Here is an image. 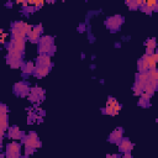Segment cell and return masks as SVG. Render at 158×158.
Masks as SVG:
<instances>
[{
  "instance_id": "cell-1",
  "label": "cell",
  "mask_w": 158,
  "mask_h": 158,
  "mask_svg": "<svg viewBox=\"0 0 158 158\" xmlns=\"http://www.w3.org/2000/svg\"><path fill=\"white\" fill-rule=\"evenodd\" d=\"M123 21H125L123 16H121V15H114V16H110V17H107L105 20V26L111 32H116V31L120 30V27L123 23Z\"/></svg>"
},
{
  "instance_id": "cell-2",
  "label": "cell",
  "mask_w": 158,
  "mask_h": 158,
  "mask_svg": "<svg viewBox=\"0 0 158 158\" xmlns=\"http://www.w3.org/2000/svg\"><path fill=\"white\" fill-rule=\"evenodd\" d=\"M21 142L26 147H33V148H40L42 146V142L38 139V136L35 131H30L27 135H25L21 138Z\"/></svg>"
},
{
  "instance_id": "cell-3",
  "label": "cell",
  "mask_w": 158,
  "mask_h": 158,
  "mask_svg": "<svg viewBox=\"0 0 158 158\" xmlns=\"http://www.w3.org/2000/svg\"><path fill=\"white\" fill-rule=\"evenodd\" d=\"M12 93L19 96V98H25L30 94V85L26 80H20L14 84L12 86Z\"/></svg>"
},
{
  "instance_id": "cell-4",
  "label": "cell",
  "mask_w": 158,
  "mask_h": 158,
  "mask_svg": "<svg viewBox=\"0 0 158 158\" xmlns=\"http://www.w3.org/2000/svg\"><path fill=\"white\" fill-rule=\"evenodd\" d=\"M117 146H118V151L123 154L130 153L133 148V143L130 141V138H126V137H122L121 141L117 143Z\"/></svg>"
},
{
  "instance_id": "cell-5",
  "label": "cell",
  "mask_w": 158,
  "mask_h": 158,
  "mask_svg": "<svg viewBox=\"0 0 158 158\" xmlns=\"http://www.w3.org/2000/svg\"><path fill=\"white\" fill-rule=\"evenodd\" d=\"M122 137H123V128H122V127H117V128H115V130L109 135L107 141H109L110 143L117 144V143L121 141Z\"/></svg>"
},
{
  "instance_id": "cell-6",
  "label": "cell",
  "mask_w": 158,
  "mask_h": 158,
  "mask_svg": "<svg viewBox=\"0 0 158 158\" xmlns=\"http://www.w3.org/2000/svg\"><path fill=\"white\" fill-rule=\"evenodd\" d=\"M36 67H47V68H52L53 63L51 60V57L47 54H40L36 58Z\"/></svg>"
},
{
  "instance_id": "cell-7",
  "label": "cell",
  "mask_w": 158,
  "mask_h": 158,
  "mask_svg": "<svg viewBox=\"0 0 158 158\" xmlns=\"http://www.w3.org/2000/svg\"><path fill=\"white\" fill-rule=\"evenodd\" d=\"M25 135H26V133H25L23 131H21L16 125L9 127V133H7V137H9V138H12V139H21Z\"/></svg>"
},
{
  "instance_id": "cell-8",
  "label": "cell",
  "mask_w": 158,
  "mask_h": 158,
  "mask_svg": "<svg viewBox=\"0 0 158 158\" xmlns=\"http://www.w3.org/2000/svg\"><path fill=\"white\" fill-rule=\"evenodd\" d=\"M33 69H35V64H33L32 62H23V63H22V65H21L22 77H23V78H27V77L32 75Z\"/></svg>"
},
{
  "instance_id": "cell-9",
  "label": "cell",
  "mask_w": 158,
  "mask_h": 158,
  "mask_svg": "<svg viewBox=\"0 0 158 158\" xmlns=\"http://www.w3.org/2000/svg\"><path fill=\"white\" fill-rule=\"evenodd\" d=\"M6 47H7V56H10V57H12V58H17V59H23L25 52H20V51L15 49L10 43H7Z\"/></svg>"
},
{
  "instance_id": "cell-10",
  "label": "cell",
  "mask_w": 158,
  "mask_h": 158,
  "mask_svg": "<svg viewBox=\"0 0 158 158\" xmlns=\"http://www.w3.org/2000/svg\"><path fill=\"white\" fill-rule=\"evenodd\" d=\"M49 70L51 68H47V67H35L32 75H35L36 78H44L46 75H48Z\"/></svg>"
},
{
  "instance_id": "cell-11",
  "label": "cell",
  "mask_w": 158,
  "mask_h": 158,
  "mask_svg": "<svg viewBox=\"0 0 158 158\" xmlns=\"http://www.w3.org/2000/svg\"><path fill=\"white\" fill-rule=\"evenodd\" d=\"M6 63L11 67V68H21V65H22V63H23V60L22 59H17V58H12V57H10V56H6Z\"/></svg>"
},
{
  "instance_id": "cell-12",
  "label": "cell",
  "mask_w": 158,
  "mask_h": 158,
  "mask_svg": "<svg viewBox=\"0 0 158 158\" xmlns=\"http://www.w3.org/2000/svg\"><path fill=\"white\" fill-rule=\"evenodd\" d=\"M25 41L26 40H10V44L15 48V49H17V51H20V52H25Z\"/></svg>"
},
{
  "instance_id": "cell-13",
  "label": "cell",
  "mask_w": 158,
  "mask_h": 158,
  "mask_svg": "<svg viewBox=\"0 0 158 158\" xmlns=\"http://www.w3.org/2000/svg\"><path fill=\"white\" fill-rule=\"evenodd\" d=\"M147 74H148V81L152 83V84L158 85V72H157V69H149L147 72Z\"/></svg>"
},
{
  "instance_id": "cell-14",
  "label": "cell",
  "mask_w": 158,
  "mask_h": 158,
  "mask_svg": "<svg viewBox=\"0 0 158 158\" xmlns=\"http://www.w3.org/2000/svg\"><path fill=\"white\" fill-rule=\"evenodd\" d=\"M38 44H43V46H54V38L52 36H41Z\"/></svg>"
},
{
  "instance_id": "cell-15",
  "label": "cell",
  "mask_w": 158,
  "mask_h": 158,
  "mask_svg": "<svg viewBox=\"0 0 158 158\" xmlns=\"http://www.w3.org/2000/svg\"><path fill=\"white\" fill-rule=\"evenodd\" d=\"M156 89H157V85H156V84H152V83H149V81H148V83L146 84V86L143 88V90H142V91H143V93H146V94L151 98V96L156 93Z\"/></svg>"
},
{
  "instance_id": "cell-16",
  "label": "cell",
  "mask_w": 158,
  "mask_h": 158,
  "mask_svg": "<svg viewBox=\"0 0 158 158\" xmlns=\"http://www.w3.org/2000/svg\"><path fill=\"white\" fill-rule=\"evenodd\" d=\"M22 10H21V12L25 15V16H30L31 14H33L35 11H36V9H35V6H30V4L28 2H22Z\"/></svg>"
},
{
  "instance_id": "cell-17",
  "label": "cell",
  "mask_w": 158,
  "mask_h": 158,
  "mask_svg": "<svg viewBox=\"0 0 158 158\" xmlns=\"http://www.w3.org/2000/svg\"><path fill=\"white\" fill-rule=\"evenodd\" d=\"M30 93H31V94H33V95H36V96H38L41 100H43V99H44V90H43L42 88H38V86L30 88Z\"/></svg>"
},
{
  "instance_id": "cell-18",
  "label": "cell",
  "mask_w": 158,
  "mask_h": 158,
  "mask_svg": "<svg viewBox=\"0 0 158 158\" xmlns=\"http://www.w3.org/2000/svg\"><path fill=\"white\" fill-rule=\"evenodd\" d=\"M20 149H21V146L16 142H11L6 146V152H14V153H20Z\"/></svg>"
},
{
  "instance_id": "cell-19",
  "label": "cell",
  "mask_w": 158,
  "mask_h": 158,
  "mask_svg": "<svg viewBox=\"0 0 158 158\" xmlns=\"http://www.w3.org/2000/svg\"><path fill=\"white\" fill-rule=\"evenodd\" d=\"M40 37H41V36H38V35H37V33H35L33 31L28 32V33H27V36H26V38H27L30 42H32V43H38Z\"/></svg>"
},
{
  "instance_id": "cell-20",
  "label": "cell",
  "mask_w": 158,
  "mask_h": 158,
  "mask_svg": "<svg viewBox=\"0 0 158 158\" xmlns=\"http://www.w3.org/2000/svg\"><path fill=\"white\" fill-rule=\"evenodd\" d=\"M0 128H2L4 131H5L6 128H9L7 115H2V114H0Z\"/></svg>"
},
{
  "instance_id": "cell-21",
  "label": "cell",
  "mask_w": 158,
  "mask_h": 158,
  "mask_svg": "<svg viewBox=\"0 0 158 158\" xmlns=\"http://www.w3.org/2000/svg\"><path fill=\"white\" fill-rule=\"evenodd\" d=\"M37 118H38V115L36 112H33V111H30L28 112V117H27V123L32 125L35 121H37Z\"/></svg>"
},
{
  "instance_id": "cell-22",
  "label": "cell",
  "mask_w": 158,
  "mask_h": 158,
  "mask_svg": "<svg viewBox=\"0 0 158 158\" xmlns=\"http://www.w3.org/2000/svg\"><path fill=\"white\" fill-rule=\"evenodd\" d=\"M126 5L130 7V10H138V4L137 0H127Z\"/></svg>"
},
{
  "instance_id": "cell-23",
  "label": "cell",
  "mask_w": 158,
  "mask_h": 158,
  "mask_svg": "<svg viewBox=\"0 0 158 158\" xmlns=\"http://www.w3.org/2000/svg\"><path fill=\"white\" fill-rule=\"evenodd\" d=\"M144 46L147 47V48H149V49H156V40L154 38H149V40H147L146 42H144Z\"/></svg>"
},
{
  "instance_id": "cell-24",
  "label": "cell",
  "mask_w": 158,
  "mask_h": 158,
  "mask_svg": "<svg viewBox=\"0 0 158 158\" xmlns=\"http://www.w3.org/2000/svg\"><path fill=\"white\" fill-rule=\"evenodd\" d=\"M138 106H141V107H149V106H151V102H149L148 99L139 98V99H138Z\"/></svg>"
},
{
  "instance_id": "cell-25",
  "label": "cell",
  "mask_w": 158,
  "mask_h": 158,
  "mask_svg": "<svg viewBox=\"0 0 158 158\" xmlns=\"http://www.w3.org/2000/svg\"><path fill=\"white\" fill-rule=\"evenodd\" d=\"M27 96H28V100H30L31 102H33V104H40V102L42 101L38 96H36V95H33V94H31V93H30Z\"/></svg>"
},
{
  "instance_id": "cell-26",
  "label": "cell",
  "mask_w": 158,
  "mask_h": 158,
  "mask_svg": "<svg viewBox=\"0 0 158 158\" xmlns=\"http://www.w3.org/2000/svg\"><path fill=\"white\" fill-rule=\"evenodd\" d=\"M101 114H104V115H116L115 111H114V109L110 107V106H106V107L101 109Z\"/></svg>"
},
{
  "instance_id": "cell-27",
  "label": "cell",
  "mask_w": 158,
  "mask_h": 158,
  "mask_svg": "<svg viewBox=\"0 0 158 158\" xmlns=\"http://www.w3.org/2000/svg\"><path fill=\"white\" fill-rule=\"evenodd\" d=\"M32 31L35 32V33H37L38 36H41L42 35V32H43V26L40 23V25H36V26H33L32 27Z\"/></svg>"
},
{
  "instance_id": "cell-28",
  "label": "cell",
  "mask_w": 158,
  "mask_h": 158,
  "mask_svg": "<svg viewBox=\"0 0 158 158\" xmlns=\"http://www.w3.org/2000/svg\"><path fill=\"white\" fill-rule=\"evenodd\" d=\"M117 105V101H116V99L115 98H112V96H109L107 98V106H110V107H115Z\"/></svg>"
},
{
  "instance_id": "cell-29",
  "label": "cell",
  "mask_w": 158,
  "mask_h": 158,
  "mask_svg": "<svg viewBox=\"0 0 158 158\" xmlns=\"http://www.w3.org/2000/svg\"><path fill=\"white\" fill-rule=\"evenodd\" d=\"M35 152H36V148H33V147H26L25 148V157L23 158H27L28 156L33 154Z\"/></svg>"
},
{
  "instance_id": "cell-30",
  "label": "cell",
  "mask_w": 158,
  "mask_h": 158,
  "mask_svg": "<svg viewBox=\"0 0 158 158\" xmlns=\"http://www.w3.org/2000/svg\"><path fill=\"white\" fill-rule=\"evenodd\" d=\"M5 157L6 158H23L21 156V153H14V152H6Z\"/></svg>"
},
{
  "instance_id": "cell-31",
  "label": "cell",
  "mask_w": 158,
  "mask_h": 158,
  "mask_svg": "<svg viewBox=\"0 0 158 158\" xmlns=\"http://www.w3.org/2000/svg\"><path fill=\"white\" fill-rule=\"evenodd\" d=\"M138 10H141L142 12H146V14H148V15H151V14L153 12V11H152V9H151V7H148V6L146 5V4H144L143 6H141V7L138 9Z\"/></svg>"
},
{
  "instance_id": "cell-32",
  "label": "cell",
  "mask_w": 158,
  "mask_h": 158,
  "mask_svg": "<svg viewBox=\"0 0 158 158\" xmlns=\"http://www.w3.org/2000/svg\"><path fill=\"white\" fill-rule=\"evenodd\" d=\"M7 112H9V107H7V105H6V104H0V114H2V115H7Z\"/></svg>"
},
{
  "instance_id": "cell-33",
  "label": "cell",
  "mask_w": 158,
  "mask_h": 158,
  "mask_svg": "<svg viewBox=\"0 0 158 158\" xmlns=\"http://www.w3.org/2000/svg\"><path fill=\"white\" fill-rule=\"evenodd\" d=\"M132 89H133V94H135V95H141V93H142V90L139 89V86H137L136 84H133V86H132Z\"/></svg>"
},
{
  "instance_id": "cell-34",
  "label": "cell",
  "mask_w": 158,
  "mask_h": 158,
  "mask_svg": "<svg viewBox=\"0 0 158 158\" xmlns=\"http://www.w3.org/2000/svg\"><path fill=\"white\" fill-rule=\"evenodd\" d=\"M146 54H147V56H152V54H154V49L146 48Z\"/></svg>"
},
{
  "instance_id": "cell-35",
  "label": "cell",
  "mask_w": 158,
  "mask_h": 158,
  "mask_svg": "<svg viewBox=\"0 0 158 158\" xmlns=\"http://www.w3.org/2000/svg\"><path fill=\"white\" fill-rule=\"evenodd\" d=\"M106 158H120V157H118L117 154H107Z\"/></svg>"
},
{
  "instance_id": "cell-36",
  "label": "cell",
  "mask_w": 158,
  "mask_h": 158,
  "mask_svg": "<svg viewBox=\"0 0 158 158\" xmlns=\"http://www.w3.org/2000/svg\"><path fill=\"white\" fill-rule=\"evenodd\" d=\"M120 158H132V156H131L130 153H126L123 157H120Z\"/></svg>"
},
{
  "instance_id": "cell-37",
  "label": "cell",
  "mask_w": 158,
  "mask_h": 158,
  "mask_svg": "<svg viewBox=\"0 0 158 158\" xmlns=\"http://www.w3.org/2000/svg\"><path fill=\"white\" fill-rule=\"evenodd\" d=\"M4 135H5L4 130H2V128H0V138H2V137H4Z\"/></svg>"
},
{
  "instance_id": "cell-38",
  "label": "cell",
  "mask_w": 158,
  "mask_h": 158,
  "mask_svg": "<svg viewBox=\"0 0 158 158\" xmlns=\"http://www.w3.org/2000/svg\"><path fill=\"white\" fill-rule=\"evenodd\" d=\"M83 28H84V25H80V26L78 27V31H80V32H83V31H84Z\"/></svg>"
},
{
  "instance_id": "cell-39",
  "label": "cell",
  "mask_w": 158,
  "mask_h": 158,
  "mask_svg": "<svg viewBox=\"0 0 158 158\" xmlns=\"http://www.w3.org/2000/svg\"><path fill=\"white\" fill-rule=\"evenodd\" d=\"M1 147H2V138H0V149H1Z\"/></svg>"
},
{
  "instance_id": "cell-40",
  "label": "cell",
  "mask_w": 158,
  "mask_h": 158,
  "mask_svg": "<svg viewBox=\"0 0 158 158\" xmlns=\"http://www.w3.org/2000/svg\"><path fill=\"white\" fill-rule=\"evenodd\" d=\"M0 158H4V156H2V153L0 152Z\"/></svg>"
},
{
  "instance_id": "cell-41",
  "label": "cell",
  "mask_w": 158,
  "mask_h": 158,
  "mask_svg": "<svg viewBox=\"0 0 158 158\" xmlns=\"http://www.w3.org/2000/svg\"><path fill=\"white\" fill-rule=\"evenodd\" d=\"M0 152H1V149H0Z\"/></svg>"
}]
</instances>
